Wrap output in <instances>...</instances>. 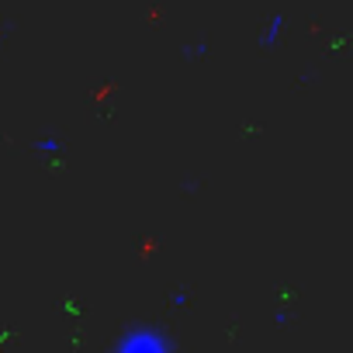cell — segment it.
Listing matches in <instances>:
<instances>
[{
    "label": "cell",
    "mask_w": 353,
    "mask_h": 353,
    "mask_svg": "<svg viewBox=\"0 0 353 353\" xmlns=\"http://www.w3.org/2000/svg\"><path fill=\"white\" fill-rule=\"evenodd\" d=\"M118 353H170V346L163 343V336H156L149 329H135L121 339Z\"/></svg>",
    "instance_id": "1"
},
{
    "label": "cell",
    "mask_w": 353,
    "mask_h": 353,
    "mask_svg": "<svg viewBox=\"0 0 353 353\" xmlns=\"http://www.w3.org/2000/svg\"><path fill=\"white\" fill-rule=\"evenodd\" d=\"M281 28H284V18H281V14H274V18H270V28H267V35H263V46H274V42H277V35H281Z\"/></svg>",
    "instance_id": "2"
},
{
    "label": "cell",
    "mask_w": 353,
    "mask_h": 353,
    "mask_svg": "<svg viewBox=\"0 0 353 353\" xmlns=\"http://www.w3.org/2000/svg\"><path fill=\"white\" fill-rule=\"evenodd\" d=\"M0 39H4V28H0Z\"/></svg>",
    "instance_id": "3"
}]
</instances>
